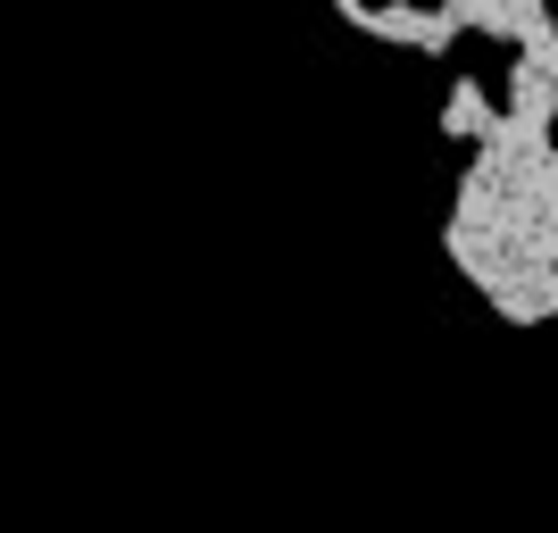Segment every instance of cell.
<instances>
[{
    "instance_id": "cell-2",
    "label": "cell",
    "mask_w": 558,
    "mask_h": 533,
    "mask_svg": "<svg viewBox=\"0 0 558 533\" xmlns=\"http://www.w3.org/2000/svg\"><path fill=\"white\" fill-rule=\"evenodd\" d=\"M333 17L367 43H392V50H417V59H450V25L442 9H409V0H333Z\"/></svg>"
},
{
    "instance_id": "cell-1",
    "label": "cell",
    "mask_w": 558,
    "mask_h": 533,
    "mask_svg": "<svg viewBox=\"0 0 558 533\" xmlns=\"http://www.w3.org/2000/svg\"><path fill=\"white\" fill-rule=\"evenodd\" d=\"M500 125L509 134H525V142H550V125H558V43H542V50H509V84H500Z\"/></svg>"
},
{
    "instance_id": "cell-3",
    "label": "cell",
    "mask_w": 558,
    "mask_h": 533,
    "mask_svg": "<svg viewBox=\"0 0 558 533\" xmlns=\"http://www.w3.org/2000/svg\"><path fill=\"white\" fill-rule=\"evenodd\" d=\"M442 25H450V43H459V34H484V43H500V50L558 43V17L542 0H442Z\"/></svg>"
},
{
    "instance_id": "cell-4",
    "label": "cell",
    "mask_w": 558,
    "mask_h": 533,
    "mask_svg": "<svg viewBox=\"0 0 558 533\" xmlns=\"http://www.w3.org/2000/svg\"><path fill=\"white\" fill-rule=\"evenodd\" d=\"M492 125H500V109H492V93H484V84H475V75H450V93H442V134L475 150V142H484Z\"/></svg>"
}]
</instances>
